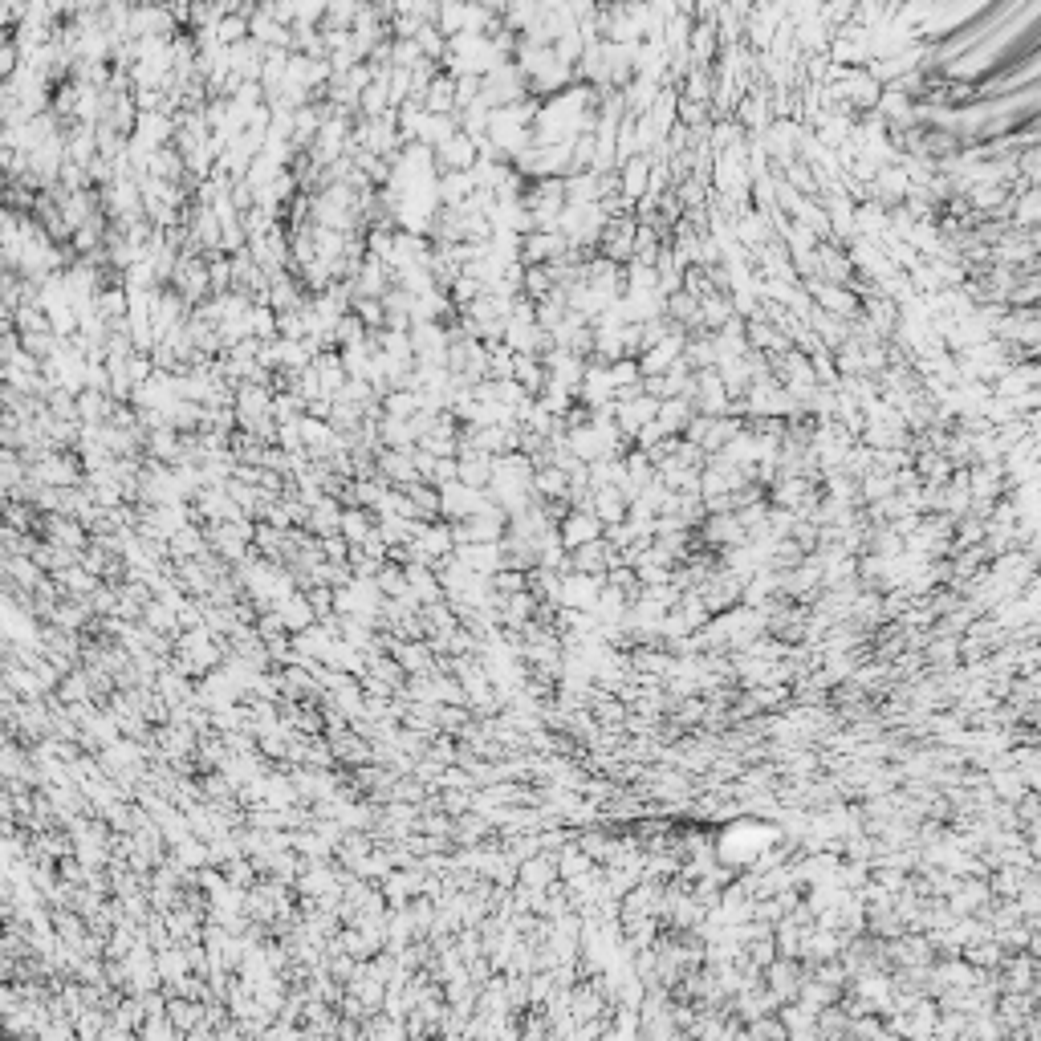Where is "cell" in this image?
<instances>
[{"mask_svg":"<svg viewBox=\"0 0 1041 1041\" xmlns=\"http://www.w3.org/2000/svg\"><path fill=\"white\" fill-rule=\"evenodd\" d=\"M537 488H541L545 497H562V493H570V488H566V472H562V468H558V472H541V476H537Z\"/></svg>","mask_w":1041,"mask_h":1041,"instance_id":"cell-3","label":"cell"},{"mask_svg":"<svg viewBox=\"0 0 1041 1041\" xmlns=\"http://www.w3.org/2000/svg\"><path fill=\"white\" fill-rule=\"evenodd\" d=\"M598 529H602V521L594 513H570L566 517V541L570 545H586L590 537H598Z\"/></svg>","mask_w":1041,"mask_h":1041,"instance_id":"cell-1","label":"cell"},{"mask_svg":"<svg viewBox=\"0 0 1041 1041\" xmlns=\"http://www.w3.org/2000/svg\"><path fill=\"white\" fill-rule=\"evenodd\" d=\"M631 167L623 171V179L619 183H627V192L631 196H647V179H651V163L647 159H627Z\"/></svg>","mask_w":1041,"mask_h":1041,"instance_id":"cell-2","label":"cell"}]
</instances>
